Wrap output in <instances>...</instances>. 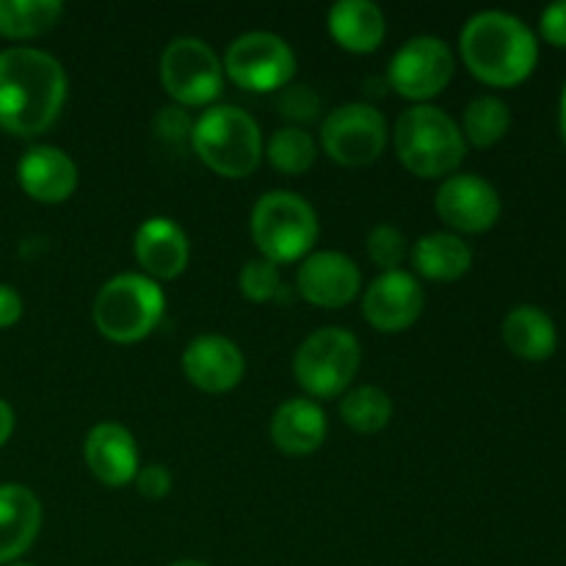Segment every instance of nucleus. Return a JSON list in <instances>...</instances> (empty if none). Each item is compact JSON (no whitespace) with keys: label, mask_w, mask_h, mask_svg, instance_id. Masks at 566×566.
<instances>
[{"label":"nucleus","mask_w":566,"mask_h":566,"mask_svg":"<svg viewBox=\"0 0 566 566\" xmlns=\"http://www.w3.org/2000/svg\"><path fill=\"white\" fill-rule=\"evenodd\" d=\"M17 180H20L22 191L36 202L59 205L75 193L77 166L64 149L42 144L22 155L20 166H17Z\"/></svg>","instance_id":"18"},{"label":"nucleus","mask_w":566,"mask_h":566,"mask_svg":"<svg viewBox=\"0 0 566 566\" xmlns=\"http://www.w3.org/2000/svg\"><path fill=\"white\" fill-rule=\"evenodd\" d=\"M9 566H33V564H9Z\"/></svg>","instance_id":"38"},{"label":"nucleus","mask_w":566,"mask_h":566,"mask_svg":"<svg viewBox=\"0 0 566 566\" xmlns=\"http://www.w3.org/2000/svg\"><path fill=\"white\" fill-rule=\"evenodd\" d=\"M191 147L210 171L230 180L249 177L263 160L260 125L235 105H210L193 122Z\"/></svg>","instance_id":"4"},{"label":"nucleus","mask_w":566,"mask_h":566,"mask_svg":"<svg viewBox=\"0 0 566 566\" xmlns=\"http://www.w3.org/2000/svg\"><path fill=\"white\" fill-rule=\"evenodd\" d=\"M66 103V72L44 50L11 48L0 53V130L39 136Z\"/></svg>","instance_id":"1"},{"label":"nucleus","mask_w":566,"mask_h":566,"mask_svg":"<svg viewBox=\"0 0 566 566\" xmlns=\"http://www.w3.org/2000/svg\"><path fill=\"white\" fill-rule=\"evenodd\" d=\"M280 114L291 122H313L321 111L318 94L310 86H291L287 83L280 92Z\"/></svg>","instance_id":"30"},{"label":"nucleus","mask_w":566,"mask_h":566,"mask_svg":"<svg viewBox=\"0 0 566 566\" xmlns=\"http://www.w3.org/2000/svg\"><path fill=\"white\" fill-rule=\"evenodd\" d=\"M437 216L451 230L464 235H481L501 219V193L479 175H451L442 180L434 199Z\"/></svg>","instance_id":"12"},{"label":"nucleus","mask_w":566,"mask_h":566,"mask_svg":"<svg viewBox=\"0 0 566 566\" xmlns=\"http://www.w3.org/2000/svg\"><path fill=\"white\" fill-rule=\"evenodd\" d=\"M83 459L99 484L119 490L136 481L138 448L122 423H97L83 442Z\"/></svg>","instance_id":"17"},{"label":"nucleus","mask_w":566,"mask_h":566,"mask_svg":"<svg viewBox=\"0 0 566 566\" xmlns=\"http://www.w3.org/2000/svg\"><path fill=\"white\" fill-rule=\"evenodd\" d=\"M160 83L175 103L199 108L219 99L224 86V64L202 39H171L160 55Z\"/></svg>","instance_id":"8"},{"label":"nucleus","mask_w":566,"mask_h":566,"mask_svg":"<svg viewBox=\"0 0 566 566\" xmlns=\"http://www.w3.org/2000/svg\"><path fill=\"white\" fill-rule=\"evenodd\" d=\"M340 418L348 429L359 434H376L385 429L392 418V401L381 387L365 385L343 392Z\"/></svg>","instance_id":"26"},{"label":"nucleus","mask_w":566,"mask_h":566,"mask_svg":"<svg viewBox=\"0 0 566 566\" xmlns=\"http://www.w3.org/2000/svg\"><path fill=\"white\" fill-rule=\"evenodd\" d=\"M503 343L525 363H545L556 354V321L536 304H520L503 318Z\"/></svg>","instance_id":"21"},{"label":"nucleus","mask_w":566,"mask_h":566,"mask_svg":"<svg viewBox=\"0 0 566 566\" xmlns=\"http://www.w3.org/2000/svg\"><path fill=\"white\" fill-rule=\"evenodd\" d=\"M329 33L348 53H374L385 42V14L370 0H340L329 9Z\"/></svg>","instance_id":"22"},{"label":"nucleus","mask_w":566,"mask_h":566,"mask_svg":"<svg viewBox=\"0 0 566 566\" xmlns=\"http://www.w3.org/2000/svg\"><path fill=\"white\" fill-rule=\"evenodd\" d=\"M166 310V296L144 274H119L99 287L94 298V326L114 343H138L155 332Z\"/></svg>","instance_id":"6"},{"label":"nucleus","mask_w":566,"mask_h":566,"mask_svg":"<svg viewBox=\"0 0 566 566\" xmlns=\"http://www.w3.org/2000/svg\"><path fill=\"white\" fill-rule=\"evenodd\" d=\"M42 528V503L28 486L0 484V564H14L31 551Z\"/></svg>","instance_id":"19"},{"label":"nucleus","mask_w":566,"mask_h":566,"mask_svg":"<svg viewBox=\"0 0 566 566\" xmlns=\"http://www.w3.org/2000/svg\"><path fill=\"white\" fill-rule=\"evenodd\" d=\"M169 566H208L205 562H193V558H182V562H175V564H169Z\"/></svg>","instance_id":"37"},{"label":"nucleus","mask_w":566,"mask_h":566,"mask_svg":"<svg viewBox=\"0 0 566 566\" xmlns=\"http://www.w3.org/2000/svg\"><path fill=\"white\" fill-rule=\"evenodd\" d=\"M22 318V298L14 287L0 285V329H9Z\"/></svg>","instance_id":"34"},{"label":"nucleus","mask_w":566,"mask_h":566,"mask_svg":"<svg viewBox=\"0 0 566 566\" xmlns=\"http://www.w3.org/2000/svg\"><path fill=\"white\" fill-rule=\"evenodd\" d=\"M133 252L144 269V276L155 282L177 280L191 258L188 235L177 221L166 219V216H153L138 227L136 238H133Z\"/></svg>","instance_id":"16"},{"label":"nucleus","mask_w":566,"mask_h":566,"mask_svg":"<svg viewBox=\"0 0 566 566\" xmlns=\"http://www.w3.org/2000/svg\"><path fill=\"white\" fill-rule=\"evenodd\" d=\"M453 70H457V55L451 44L442 42L440 36H415L396 50L387 81L403 99L426 103L446 92Z\"/></svg>","instance_id":"11"},{"label":"nucleus","mask_w":566,"mask_h":566,"mask_svg":"<svg viewBox=\"0 0 566 566\" xmlns=\"http://www.w3.org/2000/svg\"><path fill=\"white\" fill-rule=\"evenodd\" d=\"M321 144L335 164L348 169L370 166L387 147V122L374 105L346 103L324 119Z\"/></svg>","instance_id":"10"},{"label":"nucleus","mask_w":566,"mask_h":566,"mask_svg":"<svg viewBox=\"0 0 566 566\" xmlns=\"http://www.w3.org/2000/svg\"><path fill=\"white\" fill-rule=\"evenodd\" d=\"M539 33L553 48H566V0H556L542 11Z\"/></svg>","instance_id":"33"},{"label":"nucleus","mask_w":566,"mask_h":566,"mask_svg":"<svg viewBox=\"0 0 566 566\" xmlns=\"http://www.w3.org/2000/svg\"><path fill=\"white\" fill-rule=\"evenodd\" d=\"M249 227L260 258L274 265L304 260L318 241V216L313 205L293 191H269L260 197Z\"/></svg>","instance_id":"5"},{"label":"nucleus","mask_w":566,"mask_h":566,"mask_svg":"<svg viewBox=\"0 0 566 566\" xmlns=\"http://www.w3.org/2000/svg\"><path fill=\"white\" fill-rule=\"evenodd\" d=\"M412 265L431 282H457L473 265V249L457 232H429L412 247Z\"/></svg>","instance_id":"23"},{"label":"nucleus","mask_w":566,"mask_h":566,"mask_svg":"<svg viewBox=\"0 0 566 566\" xmlns=\"http://www.w3.org/2000/svg\"><path fill=\"white\" fill-rule=\"evenodd\" d=\"M155 133L160 142L180 147V144L191 142L193 119L182 108H160V114L155 116Z\"/></svg>","instance_id":"31"},{"label":"nucleus","mask_w":566,"mask_h":566,"mask_svg":"<svg viewBox=\"0 0 566 566\" xmlns=\"http://www.w3.org/2000/svg\"><path fill=\"white\" fill-rule=\"evenodd\" d=\"M368 258L376 269L398 271L407 260V238L392 224H379L368 232Z\"/></svg>","instance_id":"29"},{"label":"nucleus","mask_w":566,"mask_h":566,"mask_svg":"<svg viewBox=\"0 0 566 566\" xmlns=\"http://www.w3.org/2000/svg\"><path fill=\"white\" fill-rule=\"evenodd\" d=\"M136 486L149 501H160L171 492V473L164 464H147L136 473Z\"/></svg>","instance_id":"32"},{"label":"nucleus","mask_w":566,"mask_h":566,"mask_svg":"<svg viewBox=\"0 0 566 566\" xmlns=\"http://www.w3.org/2000/svg\"><path fill=\"white\" fill-rule=\"evenodd\" d=\"M64 14L59 0H0V36L31 39L50 31Z\"/></svg>","instance_id":"25"},{"label":"nucleus","mask_w":566,"mask_h":566,"mask_svg":"<svg viewBox=\"0 0 566 566\" xmlns=\"http://www.w3.org/2000/svg\"><path fill=\"white\" fill-rule=\"evenodd\" d=\"M558 130H562V142H564V147H566V81H564L562 103H558Z\"/></svg>","instance_id":"36"},{"label":"nucleus","mask_w":566,"mask_h":566,"mask_svg":"<svg viewBox=\"0 0 566 566\" xmlns=\"http://www.w3.org/2000/svg\"><path fill=\"white\" fill-rule=\"evenodd\" d=\"M238 285H241V293L249 298V302H274L276 293L282 291V274L280 265H274L265 258L249 260L241 269V276H238Z\"/></svg>","instance_id":"28"},{"label":"nucleus","mask_w":566,"mask_h":566,"mask_svg":"<svg viewBox=\"0 0 566 566\" xmlns=\"http://www.w3.org/2000/svg\"><path fill=\"white\" fill-rule=\"evenodd\" d=\"M363 359L359 340L343 326H324L298 346L293 374L313 398H337L348 392Z\"/></svg>","instance_id":"7"},{"label":"nucleus","mask_w":566,"mask_h":566,"mask_svg":"<svg viewBox=\"0 0 566 566\" xmlns=\"http://www.w3.org/2000/svg\"><path fill=\"white\" fill-rule=\"evenodd\" d=\"M271 440L287 457H307L326 440V415L310 398L280 403L271 418Z\"/></svg>","instance_id":"20"},{"label":"nucleus","mask_w":566,"mask_h":566,"mask_svg":"<svg viewBox=\"0 0 566 566\" xmlns=\"http://www.w3.org/2000/svg\"><path fill=\"white\" fill-rule=\"evenodd\" d=\"M423 287L409 271H385L365 291L363 315L374 329L396 335L423 315Z\"/></svg>","instance_id":"13"},{"label":"nucleus","mask_w":566,"mask_h":566,"mask_svg":"<svg viewBox=\"0 0 566 566\" xmlns=\"http://www.w3.org/2000/svg\"><path fill=\"white\" fill-rule=\"evenodd\" d=\"M243 352L224 335H199L182 352V374L202 392H230L241 385Z\"/></svg>","instance_id":"15"},{"label":"nucleus","mask_w":566,"mask_h":566,"mask_svg":"<svg viewBox=\"0 0 566 566\" xmlns=\"http://www.w3.org/2000/svg\"><path fill=\"white\" fill-rule=\"evenodd\" d=\"M265 155H269L271 166L282 175H304L318 158V147H315L313 136L302 127H282L271 136Z\"/></svg>","instance_id":"27"},{"label":"nucleus","mask_w":566,"mask_h":566,"mask_svg":"<svg viewBox=\"0 0 566 566\" xmlns=\"http://www.w3.org/2000/svg\"><path fill=\"white\" fill-rule=\"evenodd\" d=\"M11 431H14V409L0 398V448L9 442Z\"/></svg>","instance_id":"35"},{"label":"nucleus","mask_w":566,"mask_h":566,"mask_svg":"<svg viewBox=\"0 0 566 566\" xmlns=\"http://www.w3.org/2000/svg\"><path fill=\"white\" fill-rule=\"evenodd\" d=\"M224 72L247 92H282L296 75V53L276 33H243L227 48Z\"/></svg>","instance_id":"9"},{"label":"nucleus","mask_w":566,"mask_h":566,"mask_svg":"<svg viewBox=\"0 0 566 566\" xmlns=\"http://www.w3.org/2000/svg\"><path fill=\"white\" fill-rule=\"evenodd\" d=\"M464 66L481 83L512 88L528 81L539 61L536 33L509 11H479L470 17L459 36Z\"/></svg>","instance_id":"2"},{"label":"nucleus","mask_w":566,"mask_h":566,"mask_svg":"<svg viewBox=\"0 0 566 566\" xmlns=\"http://www.w3.org/2000/svg\"><path fill=\"white\" fill-rule=\"evenodd\" d=\"M512 127V111L495 94H479L470 99L462 116V136L473 147H495Z\"/></svg>","instance_id":"24"},{"label":"nucleus","mask_w":566,"mask_h":566,"mask_svg":"<svg viewBox=\"0 0 566 566\" xmlns=\"http://www.w3.org/2000/svg\"><path fill=\"white\" fill-rule=\"evenodd\" d=\"M392 142L398 160L423 180L457 175L468 153L462 127L434 105H412L403 111L396 122Z\"/></svg>","instance_id":"3"},{"label":"nucleus","mask_w":566,"mask_h":566,"mask_svg":"<svg viewBox=\"0 0 566 566\" xmlns=\"http://www.w3.org/2000/svg\"><path fill=\"white\" fill-rule=\"evenodd\" d=\"M359 287H363V274L357 263L340 252H313L298 265L296 293L315 307H346Z\"/></svg>","instance_id":"14"}]
</instances>
